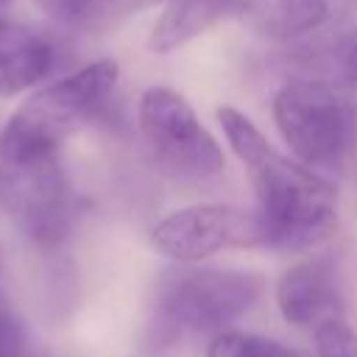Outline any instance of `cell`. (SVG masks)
Returning <instances> with one entry per match:
<instances>
[{"instance_id": "d6986e66", "label": "cell", "mask_w": 357, "mask_h": 357, "mask_svg": "<svg viewBox=\"0 0 357 357\" xmlns=\"http://www.w3.org/2000/svg\"><path fill=\"white\" fill-rule=\"evenodd\" d=\"M3 3H8V0H0V6H3Z\"/></svg>"}, {"instance_id": "52a82bcc", "label": "cell", "mask_w": 357, "mask_h": 357, "mask_svg": "<svg viewBox=\"0 0 357 357\" xmlns=\"http://www.w3.org/2000/svg\"><path fill=\"white\" fill-rule=\"evenodd\" d=\"M265 226L257 212L229 204L176 209L151 231V245L173 262H198L229 248H265Z\"/></svg>"}, {"instance_id": "2e32d148", "label": "cell", "mask_w": 357, "mask_h": 357, "mask_svg": "<svg viewBox=\"0 0 357 357\" xmlns=\"http://www.w3.org/2000/svg\"><path fill=\"white\" fill-rule=\"evenodd\" d=\"M312 335L318 357H357V332L343 318L326 321Z\"/></svg>"}, {"instance_id": "5b68a950", "label": "cell", "mask_w": 357, "mask_h": 357, "mask_svg": "<svg viewBox=\"0 0 357 357\" xmlns=\"http://www.w3.org/2000/svg\"><path fill=\"white\" fill-rule=\"evenodd\" d=\"M139 134L151 162L176 181H206L223 170V151L192 106L167 86L139 98Z\"/></svg>"}, {"instance_id": "7c38bea8", "label": "cell", "mask_w": 357, "mask_h": 357, "mask_svg": "<svg viewBox=\"0 0 357 357\" xmlns=\"http://www.w3.org/2000/svg\"><path fill=\"white\" fill-rule=\"evenodd\" d=\"M254 31L273 39H296L329 20L326 0H248L240 14Z\"/></svg>"}, {"instance_id": "30bf717a", "label": "cell", "mask_w": 357, "mask_h": 357, "mask_svg": "<svg viewBox=\"0 0 357 357\" xmlns=\"http://www.w3.org/2000/svg\"><path fill=\"white\" fill-rule=\"evenodd\" d=\"M59 67V45L22 22L0 17V98L31 89Z\"/></svg>"}, {"instance_id": "3957f363", "label": "cell", "mask_w": 357, "mask_h": 357, "mask_svg": "<svg viewBox=\"0 0 357 357\" xmlns=\"http://www.w3.org/2000/svg\"><path fill=\"white\" fill-rule=\"evenodd\" d=\"M262 293V276L234 268L165 271L153 290V329L162 340L220 335Z\"/></svg>"}, {"instance_id": "8992f818", "label": "cell", "mask_w": 357, "mask_h": 357, "mask_svg": "<svg viewBox=\"0 0 357 357\" xmlns=\"http://www.w3.org/2000/svg\"><path fill=\"white\" fill-rule=\"evenodd\" d=\"M0 204L20 231L39 248L61 245L78 215L75 192L59 153L25 162L0 159Z\"/></svg>"}, {"instance_id": "4fadbf2b", "label": "cell", "mask_w": 357, "mask_h": 357, "mask_svg": "<svg viewBox=\"0 0 357 357\" xmlns=\"http://www.w3.org/2000/svg\"><path fill=\"white\" fill-rule=\"evenodd\" d=\"M50 17L75 31H106L134 14L131 0H36Z\"/></svg>"}, {"instance_id": "7a4b0ae2", "label": "cell", "mask_w": 357, "mask_h": 357, "mask_svg": "<svg viewBox=\"0 0 357 357\" xmlns=\"http://www.w3.org/2000/svg\"><path fill=\"white\" fill-rule=\"evenodd\" d=\"M117 84V61H92L36 89L0 131V159L25 162L59 153V148L89 126Z\"/></svg>"}, {"instance_id": "6da1fadb", "label": "cell", "mask_w": 357, "mask_h": 357, "mask_svg": "<svg viewBox=\"0 0 357 357\" xmlns=\"http://www.w3.org/2000/svg\"><path fill=\"white\" fill-rule=\"evenodd\" d=\"M218 120L251 178L257 215L265 226V248L304 251L324 240L335 229L337 212L332 184L307 165L279 153L243 112L220 106Z\"/></svg>"}, {"instance_id": "9a60e30c", "label": "cell", "mask_w": 357, "mask_h": 357, "mask_svg": "<svg viewBox=\"0 0 357 357\" xmlns=\"http://www.w3.org/2000/svg\"><path fill=\"white\" fill-rule=\"evenodd\" d=\"M0 357H47L42 349L33 346L22 318L17 315L6 279H3V265H0Z\"/></svg>"}, {"instance_id": "ac0fdd59", "label": "cell", "mask_w": 357, "mask_h": 357, "mask_svg": "<svg viewBox=\"0 0 357 357\" xmlns=\"http://www.w3.org/2000/svg\"><path fill=\"white\" fill-rule=\"evenodd\" d=\"M134 3V11H142L148 6H156V3H167V0H131Z\"/></svg>"}, {"instance_id": "277c9868", "label": "cell", "mask_w": 357, "mask_h": 357, "mask_svg": "<svg viewBox=\"0 0 357 357\" xmlns=\"http://www.w3.org/2000/svg\"><path fill=\"white\" fill-rule=\"evenodd\" d=\"M273 120L301 165L318 176H346L357 139V103L343 86L293 78L273 98Z\"/></svg>"}, {"instance_id": "ba28073f", "label": "cell", "mask_w": 357, "mask_h": 357, "mask_svg": "<svg viewBox=\"0 0 357 357\" xmlns=\"http://www.w3.org/2000/svg\"><path fill=\"white\" fill-rule=\"evenodd\" d=\"M276 304L287 324L307 332L343 318L346 304L335 259L321 254L296 262L276 284Z\"/></svg>"}, {"instance_id": "e0dca14e", "label": "cell", "mask_w": 357, "mask_h": 357, "mask_svg": "<svg viewBox=\"0 0 357 357\" xmlns=\"http://www.w3.org/2000/svg\"><path fill=\"white\" fill-rule=\"evenodd\" d=\"M346 178H351L357 184V139H354V148H351V156H349V167H346Z\"/></svg>"}, {"instance_id": "8fae6325", "label": "cell", "mask_w": 357, "mask_h": 357, "mask_svg": "<svg viewBox=\"0 0 357 357\" xmlns=\"http://www.w3.org/2000/svg\"><path fill=\"white\" fill-rule=\"evenodd\" d=\"M248 0H167L151 31V50L170 53L226 17H240Z\"/></svg>"}, {"instance_id": "5bb4252c", "label": "cell", "mask_w": 357, "mask_h": 357, "mask_svg": "<svg viewBox=\"0 0 357 357\" xmlns=\"http://www.w3.org/2000/svg\"><path fill=\"white\" fill-rule=\"evenodd\" d=\"M206 357H307L279 340L245 332H220L212 337Z\"/></svg>"}, {"instance_id": "9c48e42d", "label": "cell", "mask_w": 357, "mask_h": 357, "mask_svg": "<svg viewBox=\"0 0 357 357\" xmlns=\"http://www.w3.org/2000/svg\"><path fill=\"white\" fill-rule=\"evenodd\" d=\"M304 36L284 56L287 67L298 73L296 78H315L343 89L357 86V11L335 22L326 20Z\"/></svg>"}]
</instances>
